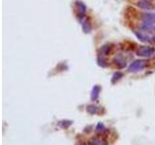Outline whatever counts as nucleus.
Returning <instances> with one entry per match:
<instances>
[{
    "label": "nucleus",
    "instance_id": "nucleus-10",
    "mask_svg": "<svg viewBox=\"0 0 155 145\" xmlns=\"http://www.w3.org/2000/svg\"><path fill=\"white\" fill-rule=\"evenodd\" d=\"M71 124H72V121H68V120L61 121V122L58 123V125H59L61 128H68L69 126H71Z\"/></svg>",
    "mask_w": 155,
    "mask_h": 145
},
{
    "label": "nucleus",
    "instance_id": "nucleus-8",
    "mask_svg": "<svg viewBox=\"0 0 155 145\" xmlns=\"http://www.w3.org/2000/svg\"><path fill=\"white\" fill-rule=\"evenodd\" d=\"M87 145H107V143L104 142L101 138H92Z\"/></svg>",
    "mask_w": 155,
    "mask_h": 145
},
{
    "label": "nucleus",
    "instance_id": "nucleus-13",
    "mask_svg": "<svg viewBox=\"0 0 155 145\" xmlns=\"http://www.w3.org/2000/svg\"><path fill=\"white\" fill-rule=\"evenodd\" d=\"M122 76H123V74H122L121 73H119V72H117L116 74H114V77H112V82H115V80L120 79V78L122 77Z\"/></svg>",
    "mask_w": 155,
    "mask_h": 145
},
{
    "label": "nucleus",
    "instance_id": "nucleus-11",
    "mask_svg": "<svg viewBox=\"0 0 155 145\" xmlns=\"http://www.w3.org/2000/svg\"><path fill=\"white\" fill-rule=\"evenodd\" d=\"M111 48V46H110L108 45H106V46H104L102 49H101V52H102L103 55H106V54L108 53V52H110V49Z\"/></svg>",
    "mask_w": 155,
    "mask_h": 145
},
{
    "label": "nucleus",
    "instance_id": "nucleus-12",
    "mask_svg": "<svg viewBox=\"0 0 155 145\" xmlns=\"http://www.w3.org/2000/svg\"><path fill=\"white\" fill-rule=\"evenodd\" d=\"M90 29H91V26H90V24H89V22L88 21H85L83 23V30H84V32L88 33L89 31H90Z\"/></svg>",
    "mask_w": 155,
    "mask_h": 145
},
{
    "label": "nucleus",
    "instance_id": "nucleus-6",
    "mask_svg": "<svg viewBox=\"0 0 155 145\" xmlns=\"http://www.w3.org/2000/svg\"><path fill=\"white\" fill-rule=\"evenodd\" d=\"M114 63L118 68H123V67H125V65H126L125 60H124V58L121 55H117L114 58Z\"/></svg>",
    "mask_w": 155,
    "mask_h": 145
},
{
    "label": "nucleus",
    "instance_id": "nucleus-9",
    "mask_svg": "<svg viewBox=\"0 0 155 145\" xmlns=\"http://www.w3.org/2000/svg\"><path fill=\"white\" fill-rule=\"evenodd\" d=\"M86 110L88 113H90V114H96V113L98 112V107H97L96 105H88Z\"/></svg>",
    "mask_w": 155,
    "mask_h": 145
},
{
    "label": "nucleus",
    "instance_id": "nucleus-14",
    "mask_svg": "<svg viewBox=\"0 0 155 145\" xmlns=\"http://www.w3.org/2000/svg\"><path fill=\"white\" fill-rule=\"evenodd\" d=\"M105 130V126L103 123H98L97 124V127H96V132H101Z\"/></svg>",
    "mask_w": 155,
    "mask_h": 145
},
{
    "label": "nucleus",
    "instance_id": "nucleus-2",
    "mask_svg": "<svg viewBox=\"0 0 155 145\" xmlns=\"http://www.w3.org/2000/svg\"><path fill=\"white\" fill-rule=\"evenodd\" d=\"M155 53V49L151 48V46H142L140 48L137 52V54L139 56L142 57H150L152 56L153 54Z\"/></svg>",
    "mask_w": 155,
    "mask_h": 145
},
{
    "label": "nucleus",
    "instance_id": "nucleus-1",
    "mask_svg": "<svg viewBox=\"0 0 155 145\" xmlns=\"http://www.w3.org/2000/svg\"><path fill=\"white\" fill-rule=\"evenodd\" d=\"M145 66H146V61L145 60H136L129 66L128 71L132 72V73L139 72V71H142V69H145Z\"/></svg>",
    "mask_w": 155,
    "mask_h": 145
},
{
    "label": "nucleus",
    "instance_id": "nucleus-4",
    "mask_svg": "<svg viewBox=\"0 0 155 145\" xmlns=\"http://www.w3.org/2000/svg\"><path fill=\"white\" fill-rule=\"evenodd\" d=\"M142 21H149L155 23V13H146L142 15Z\"/></svg>",
    "mask_w": 155,
    "mask_h": 145
},
{
    "label": "nucleus",
    "instance_id": "nucleus-5",
    "mask_svg": "<svg viewBox=\"0 0 155 145\" xmlns=\"http://www.w3.org/2000/svg\"><path fill=\"white\" fill-rule=\"evenodd\" d=\"M100 92H101V87L99 85H95L94 87H93L92 92H91V100L96 101L97 99H98Z\"/></svg>",
    "mask_w": 155,
    "mask_h": 145
},
{
    "label": "nucleus",
    "instance_id": "nucleus-7",
    "mask_svg": "<svg viewBox=\"0 0 155 145\" xmlns=\"http://www.w3.org/2000/svg\"><path fill=\"white\" fill-rule=\"evenodd\" d=\"M76 4L78 5V9H79L80 17H83V15H84V13H85V11H86V6H85L83 2H80V1L77 2Z\"/></svg>",
    "mask_w": 155,
    "mask_h": 145
},
{
    "label": "nucleus",
    "instance_id": "nucleus-3",
    "mask_svg": "<svg viewBox=\"0 0 155 145\" xmlns=\"http://www.w3.org/2000/svg\"><path fill=\"white\" fill-rule=\"evenodd\" d=\"M137 6L140 9L142 10H152L153 9V4L151 3L149 0H140L137 2Z\"/></svg>",
    "mask_w": 155,
    "mask_h": 145
}]
</instances>
